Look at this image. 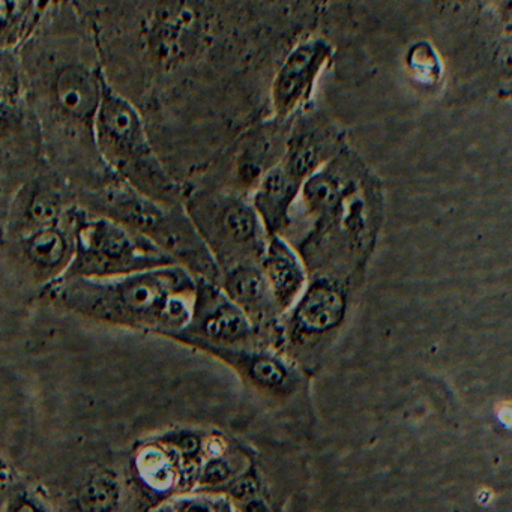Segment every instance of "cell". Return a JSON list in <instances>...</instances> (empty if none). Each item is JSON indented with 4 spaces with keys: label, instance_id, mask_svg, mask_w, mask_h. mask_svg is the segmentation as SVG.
Returning <instances> with one entry per match:
<instances>
[{
    "label": "cell",
    "instance_id": "6da1fadb",
    "mask_svg": "<svg viewBox=\"0 0 512 512\" xmlns=\"http://www.w3.org/2000/svg\"><path fill=\"white\" fill-rule=\"evenodd\" d=\"M47 293L82 316L173 338L190 322L196 275L173 263L118 277L62 278Z\"/></svg>",
    "mask_w": 512,
    "mask_h": 512
},
{
    "label": "cell",
    "instance_id": "7a4b0ae2",
    "mask_svg": "<svg viewBox=\"0 0 512 512\" xmlns=\"http://www.w3.org/2000/svg\"><path fill=\"white\" fill-rule=\"evenodd\" d=\"M94 134L101 161L119 182L155 202L178 205V190L151 148L142 116L106 80Z\"/></svg>",
    "mask_w": 512,
    "mask_h": 512
},
{
    "label": "cell",
    "instance_id": "3957f363",
    "mask_svg": "<svg viewBox=\"0 0 512 512\" xmlns=\"http://www.w3.org/2000/svg\"><path fill=\"white\" fill-rule=\"evenodd\" d=\"M73 233V257L59 280L118 277L176 263L145 236L97 212L74 209Z\"/></svg>",
    "mask_w": 512,
    "mask_h": 512
},
{
    "label": "cell",
    "instance_id": "277c9868",
    "mask_svg": "<svg viewBox=\"0 0 512 512\" xmlns=\"http://www.w3.org/2000/svg\"><path fill=\"white\" fill-rule=\"evenodd\" d=\"M187 208L220 272L241 263H260L268 235L251 202L236 194L209 193L194 196Z\"/></svg>",
    "mask_w": 512,
    "mask_h": 512
},
{
    "label": "cell",
    "instance_id": "5b68a950",
    "mask_svg": "<svg viewBox=\"0 0 512 512\" xmlns=\"http://www.w3.org/2000/svg\"><path fill=\"white\" fill-rule=\"evenodd\" d=\"M256 331L217 281L196 277L190 322L173 340L200 350L208 346H248Z\"/></svg>",
    "mask_w": 512,
    "mask_h": 512
},
{
    "label": "cell",
    "instance_id": "8992f818",
    "mask_svg": "<svg viewBox=\"0 0 512 512\" xmlns=\"http://www.w3.org/2000/svg\"><path fill=\"white\" fill-rule=\"evenodd\" d=\"M203 37V14L194 0H160L143 26L149 58L164 68L193 58Z\"/></svg>",
    "mask_w": 512,
    "mask_h": 512
},
{
    "label": "cell",
    "instance_id": "52a82bcc",
    "mask_svg": "<svg viewBox=\"0 0 512 512\" xmlns=\"http://www.w3.org/2000/svg\"><path fill=\"white\" fill-rule=\"evenodd\" d=\"M332 56L334 47L322 37L305 38L287 53L272 80V107L278 118H289L310 100Z\"/></svg>",
    "mask_w": 512,
    "mask_h": 512
},
{
    "label": "cell",
    "instance_id": "ba28073f",
    "mask_svg": "<svg viewBox=\"0 0 512 512\" xmlns=\"http://www.w3.org/2000/svg\"><path fill=\"white\" fill-rule=\"evenodd\" d=\"M103 83L104 79L97 71L83 64H70L58 71L52 85L53 106L59 118L94 146L95 116Z\"/></svg>",
    "mask_w": 512,
    "mask_h": 512
},
{
    "label": "cell",
    "instance_id": "9c48e42d",
    "mask_svg": "<svg viewBox=\"0 0 512 512\" xmlns=\"http://www.w3.org/2000/svg\"><path fill=\"white\" fill-rule=\"evenodd\" d=\"M74 209L52 223L17 232V248L23 263L35 277L55 283L64 275L73 257Z\"/></svg>",
    "mask_w": 512,
    "mask_h": 512
},
{
    "label": "cell",
    "instance_id": "30bf717a",
    "mask_svg": "<svg viewBox=\"0 0 512 512\" xmlns=\"http://www.w3.org/2000/svg\"><path fill=\"white\" fill-rule=\"evenodd\" d=\"M293 310V332L319 337L340 325L346 314V298L332 281H314L299 296Z\"/></svg>",
    "mask_w": 512,
    "mask_h": 512
},
{
    "label": "cell",
    "instance_id": "8fae6325",
    "mask_svg": "<svg viewBox=\"0 0 512 512\" xmlns=\"http://www.w3.org/2000/svg\"><path fill=\"white\" fill-rule=\"evenodd\" d=\"M223 290L260 329L281 314L260 263H241L224 271Z\"/></svg>",
    "mask_w": 512,
    "mask_h": 512
},
{
    "label": "cell",
    "instance_id": "7c38bea8",
    "mask_svg": "<svg viewBox=\"0 0 512 512\" xmlns=\"http://www.w3.org/2000/svg\"><path fill=\"white\" fill-rule=\"evenodd\" d=\"M302 182L296 179L284 164H275L263 173L257 184L251 206L256 211L266 235H280L289 224L290 209L301 193Z\"/></svg>",
    "mask_w": 512,
    "mask_h": 512
},
{
    "label": "cell",
    "instance_id": "4fadbf2b",
    "mask_svg": "<svg viewBox=\"0 0 512 512\" xmlns=\"http://www.w3.org/2000/svg\"><path fill=\"white\" fill-rule=\"evenodd\" d=\"M260 268L280 313L290 310L307 286V274L298 254L280 235L269 236Z\"/></svg>",
    "mask_w": 512,
    "mask_h": 512
},
{
    "label": "cell",
    "instance_id": "5bb4252c",
    "mask_svg": "<svg viewBox=\"0 0 512 512\" xmlns=\"http://www.w3.org/2000/svg\"><path fill=\"white\" fill-rule=\"evenodd\" d=\"M202 350L238 368L263 388L286 389L296 379L295 370L286 358L268 350L250 349L248 346H208Z\"/></svg>",
    "mask_w": 512,
    "mask_h": 512
},
{
    "label": "cell",
    "instance_id": "9a60e30c",
    "mask_svg": "<svg viewBox=\"0 0 512 512\" xmlns=\"http://www.w3.org/2000/svg\"><path fill=\"white\" fill-rule=\"evenodd\" d=\"M334 148V136L326 128H302L290 139L281 163L304 184L331 160Z\"/></svg>",
    "mask_w": 512,
    "mask_h": 512
},
{
    "label": "cell",
    "instance_id": "2e32d148",
    "mask_svg": "<svg viewBox=\"0 0 512 512\" xmlns=\"http://www.w3.org/2000/svg\"><path fill=\"white\" fill-rule=\"evenodd\" d=\"M121 496L118 476L110 470H98L77 493V508L80 512H116Z\"/></svg>",
    "mask_w": 512,
    "mask_h": 512
},
{
    "label": "cell",
    "instance_id": "e0dca14e",
    "mask_svg": "<svg viewBox=\"0 0 512 512\" xmlns=\"http://www.w3.org/2000/svg\"><path fill=\"white\" fill-rule=\"evenodd\" d=\"M137 470L146 484L154 488H163L172 482L173 469L167 455L155 448H146L137 457Z\"/></svg>",
    "mask_w": 512,
    "mask_h": 512
},
{
    "label": "cell",
    "instance_id": "ac0fdd59",
    "mask_svg": "<svg viewBox=\"0 0 512 512\" xmlns=\"http://www.w3.org/2000/svg\"><path fill=\"white\" fill-rule=\"evenodd\" d=\"M34 5L35 0H0L2 19L7 29L20 25L34 10Z\"/></svg>",
    "mask_w": 512,
    "mask_h": 512
},
{
    "label": "cell",
    "instance_id": "d6986e66",
    "mask_svg": "<svg viewBox=\"0 0 512 512\" xmlns=\"http://www.w3.org/2000/svg\"><path fill=\"white\" fill-rule=\"evenodd\" d=\"M7 512H47L46 508L29 494H17L10 500Z\"/></svg>",
    "mask_w": 512,
    "mask_h": 512
},
{
    "label": "cell",
    "instance_id": "ffe728a7",
    "mask_svg": "<svg viewBox=\"0 0 512 512\" xmlns=\"http://www.w3.org/2000/svg\"><path fill=\"white\" fill-rule=\"evenodd\" d=\"M4 67H5V62L2 61V56H0V77H2V74H4Z\"/></svg>",
    "mask_w": 512,
    "mask_h": 512
},
{
    "label": "cell",
    "instance_id": "44dd1931",
    "mask_svg": "<svg viewBox=\"0 0 512 512\" xmlns=\"http://www.w3.org/2000/svg\"><path fill=\"white\" fill-rule=\"evenodd\" d=\"M0 14H2V8H0Z\"/></svg>",
    "mask_w": 512,
    "mask_h": 512
}]
</instances>
